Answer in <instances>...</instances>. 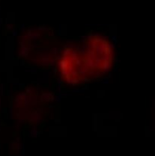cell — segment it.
<instances>
[{
    "instance_id": "cell-2",
    "label": "cell",
    "mask_w": 155,
    "mask_h": 156,
    "mask_svg": "<svg viewBox=\"0 0 155 156\" xmlns=\"http://www.w3.org/2000/svg\"><path fill=\"white\" fill-rule=\"evenodd\" d=\"M59 69L61 76L68 83L76 84L87 78L83 53L74 48H66L59 60Z\"/></svg>"
},
{
    "instance_id": "cell-1",
    "label": "cell",
    "mask_w": 155,
    "mask_h": 156,
    "mask_svg": "<svg viewBox=\"0 0 155 156\" xmlns=\"http://www.w3.org/2000/svg\"><path fill=\"white\" fill-rule=\"evenodd\" d=\"M83 64L87 76H98L110 67L113 49L109 41L99 35H91L85 42Z\"/></svg>"
}]
</instances>
